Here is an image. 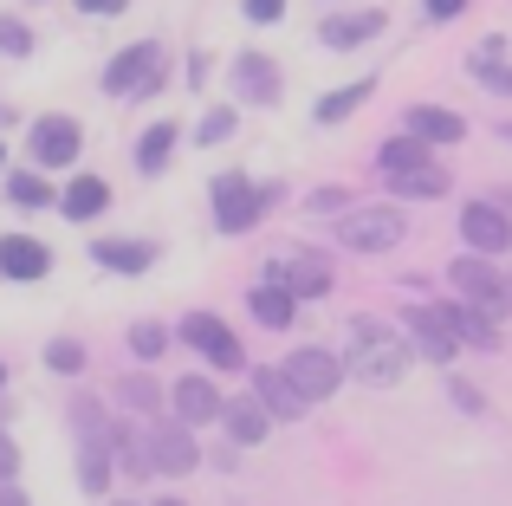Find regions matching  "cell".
I'll use <instances>...</instances> for the list:
<instances>
[{
    "label": "cell",
    "mask_w": 512,
    "mask_h": 506,
    "mask_svg": "<svg viewBox=\"0 0 512 506\" xmlns=\"http://www.w3.org/2000/svg\"><path fill=\"white\" fill-rule=\"evenodd\" d=\"M344 364H350V377L389 390V383H402V370H409V344H402V331L383 325V318H357V325L344 331Z\"/></svg>",
    "instance_id": "cell-1"
},
{
    "label": "cell",
    "mask_w": 512,
    "mask_h": 506,
    "mask_svg": "<svg viewBox=\"0 0 512 506\" xmlns=\"http://www.w3.org/2000/svg\"><path fill=\"white\" fill-rule=\"evenodd\" d=\"M266 202H273V189H260V182H247V176H221L214 182V228L247 234L253 221L266 215Z\"/></svg>",
    "instance_id": "cell-2"
},
{
    "label": "cell",
    "mask_w": 512,
    "mask_h": 506,
    "mask_svg": "<svg viewBox=\"0 0 512 506\" xmlns=\"http://www.w3.org/2000/svg\"><path fill=\"white\" fill-rule=\"evenodd\" d=\"M338 234H344L350 253H389V247H402V208H389V202L357 208V202H350V215H344Z\"/></svg>",
    "instance_id": "cell-3"
},
{
    "label": "cell",
    "mask_w": 512,
    "mask_h": 506,
    "mask_svg": "<svg viewBox=\"0 0 512 506\" xmlns=\"http://www.w3.org/2000/svg\"><path fill=\"white\" fill-rule=\"evenodd\" d=\"M448 279H454V292H461V299L474 305V312L506 318L512 286H506V273H500V266H487V260H454V266H448Z\"/></svg>",
    "instance_id": "cell-4"
},
{
    "label": "cell",
    "mask_w": 512,
    "mask_h": 506,
    "mask_svg": "<svg viewBox=\"0 0 512 506\" xmlns=\"http://www.w3.org/2000/svg\"><path fill=\"white\" fill-rule=\"evenodd\" d=\"M156 85H163V46H150V39H143V46H124L111 59V72H104V91H111V98H124V91L150 98Z\"/></svg>",
    "instance_id": "cell-5"
},
{
    "label": "cell",
    "mask_w": 512,
    "mask_h": 506,
    "mask_svg": "<svg viewBox=\"0 0 512 506\" xmlns=\"http://www.w3.org/2000/svg\"><path fill=\"white\" fill-rule=\"evenodd\" d=\"M279 370H286V383L305 396V403H325V396L344 383V364H338L331 351H318V344H299V351H292Z\"/></svg>",
    "instance_id": "cell-6"
},
{
    "label": "cell",
    "mask_w": 512,
    "mask_h": 506,
    "mask_svg": "<svg viewBox=\"0 0 512 506\" xmlns=\"http://www.w3.org/2000/svg\"><path fill=\"white\" fill-rule=\"evenodd\" d=\"M143 461H150V474H195L201 468L195 429H182V422H156V429L143 435Z\"/></svg>",
    "instance_id": "cell-7"
},
{
    "label": "cell",
    "mask_w": 512,
    "mask_h": 506,
    "mask_svg": "<svg viewBox=\"0 0 512 506\" xmlns=\"http://www.w3.org/2000/svg\"><path fill=\"white\" fill-rule=\"evenodd\" d=\"M266 286H286L292 299H318V292L331 286V266L318 260L312 247H299V253H273V266H266Z\"/></svg>",
    "instance_id": "cell-8"
},
{
    "label": "cell",
    "mask_w": 512,
    "mask_h": 506,
    "mask_svg": "<svg viewBox=\"0 0 512 506\" xmlns=\"http://www.w3.org/2000/svg\"><path fill=\"white\" fill-rule=\"evenodd\" d=\"M402 325H409V338L422 344V357H428V364H454L461 338H454L448 305H409V312H402Z\"/></svg>",
    "instance_id": "cell-9"
},
{
    "label": "cell",
    "mask_w": 512,
    "mask_h": 506,
    "mask_svg": "<svg viewBox=\"0 0 512 506\" xmlns=\"http://www.w3.org/2000/svg\"><path fill=\"white\" fill-rule=\"evenodd\" d=\"M182 338L195 344V351L208 357L214 370H247V357H240L234 331H227V325H221V318H214V312H188V318H182Z\"/></svg>",
    "instance_id": "cell-10"
},
{
    "label": "cell",
    "mask_w": 512,
    "mask_h": 506,
    "mask_svg": "<svg viewBox=\"0 0 512 506\" xmlns=\"http://www.w3.org/2000/svg\"><path fill=\"white\" fill-rule=\"evenodd\" d=\"M26 143H33L39 169H72L78 163V124H72V117H39Z\"/></svg>",
    "instance_id": "cell-11"
},
{
    "label": "cell",
    "mask_w": 512,
    "mask_h": 506,
    "mask_svg": "<svg viewBox=\"0 0 512 506\" xmlns=\"http://www.w3.org/2000/svg\"><path fill=\"white\" fill-rule=\"evenodd\" d=\"M461 234H467L474 253H506L512 247V221H506V208H493V202H467L461 208Z\"/></svg>",
    "instance_id": "cell-12"
},
{
    "label": "cell",
    "mask_w": 512,
    "mask_h": 506,
    "mask_svg": "<svg viewBox=\"0 0 512 506\" xmlns=\"http://www.w3.org/2000/svg\"><path fill=\"white\" fill-rule=\"evenodd\" d=\"M234 98L240 104H279V65L266 52H240L234 59Z\"/></svg>",
    "instance_id": "cell-13"
},
{
    "label": "cell",
    "mask_w": 512,
    "mask_h": 506,
    "mask_svg": "<svg viewBox=\"0 0 512 506\" xmlns=\"http://www.w3.org/2000/svg\"><path fill=\"white\" fill-rule=\"evenodd\" d=\"M169 403H175V422L182 429H201V422H221V390H214L208 377H182L169 390Z\"/></svg>",
    "instance_id": "cell-14"
},
{
    "label": "cell",
    "mask_w": 512,
    "mask_h": 506,
    "mask_svg": "<svg viewBox=\"0 0 512 506\" xmlns=\"http://www.w3.org/2000/svg\"><path fill=\"white\" fill-rule=\"evenodd\" d=\"M52 273V247L33 234H7L0 241V279H46Z\"/></svg>",
    "instance_id": "cell-15"
},
{
    "label": "cell",
    "mask_w": 512,
    "mask_h": 506,
    "mask_svg": "<svg viewBox=\"0 0 512 506\" xmlns=\"http://www.w3.org/2000/svg\"><path fill=\"white\" fill-rule=\"evenodd\" d=\"M253 396H260V409L273 422H299L305 416V396L286 383V370H253Z\"/></svg>",
    "instance_id": "cell-16"
},
{
    "label": "cell",
    "mask_w": 512,
    "mask_h": 506,
    "mask_svg": "<svg viewBox=\"0 0 512 506\" xmlns=\"http://www.w3.org/2000/svg\"><path fill=\"white\" fill-rule=\"evenodd\" d=\"M402 130H409L415 143H461V137H467V124H461L454 111H441V104H409Z\"/></svg>",
    "instance_id": "cell-17"
},
{
    "label": "cell",
    "mask_w": 512,
    "mask_h": 506,
    "mask_svg": "<svg viewBox=\"0 0 512 506\" xmlns=\"http://www.w3.org/2000/svg\"><path fill=\"white\" fill-rule=\"evenodd\" d=\"M376 33H383V13H331V20L318 26V39H325L331 52L363 46V39H376Z\"/></svg>",
    "instance_id": "cell-18"
},
{
    "label": "cell",
    "mask_w": 512,
    "mask_h": 506,
    "mask_svg": "<svg viewBox=\"0 0 512 506\" xmlns=\"http://www.w3.org/2000/svg\"><path fill=\"white\" fill-rule=\"evenodd\" d=\"M221 422H227V435H234L240 448L266 442V429H273V416L260 409V396H240V403H221Z\"/></svg>",
    "instance_id": "cell-19"
},
{
    "label": "cell",
    "mask_w": 512,
    "mask_h": 506,
    "mask_svg": "<svg viewBox=\"0 0 512 506\" xmlns=\"http://www.w3.org/2000/svg\"><path fill=\"white\" fill-rule=\"evenodd\" d=\"M104 208H111V182H104V176H78L72 189L59 195L65 221H91V215H104Z\"/></svg>",
    "instance_id": "cell-20"
},
{
    "label": "cell",
    "mask_w": 512,
    "mask_h": 506,
    "mask_svg": "<svg viewBox=\"0 0 512 506\" xmlns=\"http://www.w3.org/2000/svg\"><path fill=\"white\" fill-rule=\"evenodd\" d=\"M389 189L402 202H435V195H448V176L435 163H409V169H389Z\"/></svg>",
    "instance_id": "cell-21"
},
{
    "label": "cell",
    "mask_w": 512,
    "mask_h": 506,
    "mask_svg": "<svg viewBox=\"0 0 512 506\" xmlns=\"http://www.w3.org/2000/svg\"><path fill=\"white\" fill-rule=\"evenodd\" d=\"M91 260H104L111 273H150L156 247L150 241H98V247H91Z\"/></svg>",
    "instance_id": "cell-22"
},
{
    "label": "cell",
    "mask_w": 512,
    "mask_h": 506,
    "mask_svg": "<svg viewBox=\"0 0 512 506\" xmlns=\"http://www.w3.org/2000/svg\"><path fill=\"white\" fill-rule=\"evenodd\" d=\"M175 137H182L175 124H150V130L137 137V169H143V176H163V169H169V150H175Z\"/></svg>",
    "instance_id": "cell-23"
},
{
    "label": "cell",
    "mask_w": 512,
    "mask_h": 506,
    "mask_svg": "<svg viewBox=\"0 0 512 506\" xmlns=\"http://www.w3.org/2000/svg\"><path fill=\"white\" fill-rule=\"evenodd\" d=\"M7 202L13 208H59V195H52L46 169H20V176H7Z\"/></svg>",
    "instance_id": "cell-24"
},
{
    "label": "cell",
    "mask_w": 512,
    "mask_h": 506,
    "mask_svg": "<svg viewBox=\"0 0 512 506\" xmlns=\"http://www.w3.org/2000/svg\"><path fill=\"white\" fill-rule=\"evenodd\" d=\"M247 305H253V318H260V325H273V331H286V325H292V312H299V299H292L286 286H260Z\"/></svg>",
    "instance_id": "cell-25"
},
{
    "label": "cell",
    "mask_w": 512,
    "mask_h": 506,
    "mask_svg": "<svg viewBox=\"0 0 512 506\" xmlns=\"http://www.w3.org/2000/svg\"><path fill=\"white\" fill-rule=\"evenodd\" d=\"M448 318H454V338L480 344V351H500V331H493L487 312H474V305H448Z\"/></svg>",
    "instance_id": "cell-26"
},
{
    "label": "cell",
    "mask_w": 512,
    "mask_h": 506,
    "mask_svg": "<svg viewBox=\"0 0 512 506\" xmlns=\"http://www.w3.org/2000/svg\"><path fill=\"white\" fill-rule=\"evenodd\" d=\"M370 91H376L370 78H357V85H344V91H325V98H318V124H344V117L357 111V104L370 98Z\"/></svg>",
    "instance_id": "cell-27"
},
{
    "label": "cell",
    "mask_w": 512,
    "mask_h": 506,
    "mask_svg": "<svg viewBox=\"0 0 512 506\" xmlns=\"http://www.w3.org/2000/svg\"><path fill=\"white\" fill-rule=\"evenodd\" d=\"M409 163H428V143H415L409 130H402V137H389L383 150H376V169H383V176H389V169H409Z\"/></svg>",
    "instance_id": "cell-28"
},
{
    "label": "cell",
    "mask_w": 512,
    "mask_h": 506,
    "mask_svg": "<svg viewBox=\"0 0 512 506\" xmlns=\"http://www.w3.org/2000/svg\"><path fill=\"white\" fill-rule=\"evenodd\" d=\"M117 403H124L130 416H150V409L163 403V390H156V377H124L117 383Z\"/></svg>",
    "instance_id": "cell-29"
},
{
    "label": "cell",
    "mask_w": 512,
    "mask_h": 506,
    "mask_svg": "<svg viewBox=\"0 0 512 506\" xmlns=\"http://www.w3.org/2000/svg\"><path fill=\"white\" fill-rule=\"evenodd\" d=\"M163 344H169L163 325H150V318H143V325H130V351H137L143 364H150V357H163Z\"/></svg>",
    "instance_id": "cell-30"
},
{
    "label": "cell",
    "mask_w": 512,
    "mask_h": 506,
    "mask_svg": "<svg viewBox=\"0 0 512 506\" xmlns=\"http://www.w3.org/2000/svg\"><path fill=\"white\" fill-rule=\"evenodd\" d=\"M46 364L59 370V377H78V370H85V344H78V338H59V344L46 351Z\"/></svg>",
    "instance_id": "cell-31"
},
{
    "label": "cell",
    "mask_w": 512,
    "mask_h": 506,
    "mask_svg": "<svg viewBox=\"0 0 512 506\" xmlns=\"http://www.w3.org/2000/svg\"><path fill=\"white\" fill-rule=\"evenodd\" d=\"M467 65H474L480 78H487V72H500V65H506V39H480V46H474V59H467Z\"/></svg>",
    "instance_id": "cell-32"
},
{
    "label": "cell",
    "mask_w": 512,
    "mask_h": 506,
    "mask_svg": "<svg viewBox=\"0 0 512 506\" xmlns=\"http://www.w3.org/2000/svg\"><path fill=\"white\" fill-rule=\"evenodd\" d=\"M0 52H7V59H20V52H33V33H26L20 20H0Z\"/></svg>",
    "instance_id": "cell-33"
},
{
    "label": "cell",
    "mask_w": 512,
    "mask_h": 506,
    "mask_svg": "<svg viewBox=\"0 0 512 506\" xmlns=\"http://www.w3.org/2000/svg\"><path fill=\"white\" fill-rule=\"evenodd\" d=\"M227 130H234V111H208V117H201V130H195V137H201V143H221Z\"/></svg>",
    "instance_id": "cell-34"
},
{
    "label": "cell",
    "mask_w": 512,
    "mask_h": 506,
    "mask_svg": "<svg viewBox=\"0 0 512 506\" xmlns=\"http://www.w3.org/2000/svg\"><path fill=\"white\" fill-rule=\"evenodd\" d=\"M247 7V20H260V26H273L279 13H286V0H240Z\"/></svg>",
    "instance_id": "cell-35"
},
{
    "label": "cell",
    "mask_w": 512,
    "mask_h": 506,
    "mask_svg": "<svg viewBox=\"0 0 512 506\" xmlns=\"http://www.w3.org/2000/svg\"><path fill=\"white\" fill-rule=\"evenodd\" d=\"M338 208H350L344 189H318V195H312V215H338Z\"/></svg>",
    "instance_id": "cell-36"
},
{
    "label": "cell",
    "mask_w": 512,
    "mask_h": 506,
    "mask_svg": "<svg viewBox=\"0 0 512 506\" xmlns=\"http://www.w3.org/2000/svg\"><path fill=\"white\" fill-rule=\"evenodd\" d=\"M130 0H78V13H91V20H117Z\"/></svg>",
    "instance_id": "cell-37"
},
{
    "label": "cell",
    "mask_w": 512,
    "mask_h": 506,
    "mask_svg": "<svg viewBox=\"0 0 512 506\" xmlns=\"http://www.w3.org/2000/svg\"><path fill=\"white\" fill-rule=\"evenodd\" d=\"M20 474V448H13V435L0 429V481H13Z\"/></svg>",
    "instance_id": "cell-38"
},
{
    "label": "cell",
    "mask_w": 512,
    "mask_h": 506,
    "mask_svg": "<svg viewBox=\"0 0 512 506\" xmlns=\"http://www.w3.org/2000/svg\"><path fill=\"white\" fill-rule=\"evenodd\" d=\"M454 13H467V0H428V20H454Z\"/></svg>",
    "instance_id": "cell-39"
},
{
    "label": "cell",
    "mask_w": 512,
    "mask_h": 506,
    "mask_svg": "<svg viewBox=\"0 0 512 506\" xmlns=\"http://www.w3.org/2000/svg\"><path fill=\"white\" fill-rule=\"evenodd\" d=\"M487 85H493V91H512V65H500V72H487Z\"/></svg>",
    "instance_id": "cell-40"
},
{
    "label": "cell",
    "mask_w": 512,
    "mask_h": 506,
    "mask_svg": "<svg viewBox=\"0 0 512 506\" xmlns=\"http://www.w3.org/2000/svg\"><path fill=\"white\" fill-rule=\"evenodd\" d=\"M0 506H26V494L20 487H0Z\"/></svg>",
    "instance_id": "cell-41"
},
{
    "label": "cell",
    "mask_w": 512,
    "mask_h": 506,
    "mask_svg": "<svg viewBox=\"0 0 512 506\" xmlns=\"http://www.w3.org/2000/svg\"><path fill=\"white\" fill-rule=\"evenodd\" d=\"M0 390H7V364H0Z\"/></svg>",
    "instance_id": "cell-42"
},
{
    "label": "cell",
    "mask_w": 512,
    "mask_h": 506,
    "mask_svg": "<svg viewBox=\"0 0 512 506\" xmlns=\"http://www.w3.org/2000/svg\"><path fill=\"white\" fill-rule=\"evenodd\" d=\"M500 137H512V124H500Z\"/></svg>",
    "instance_id": "cell-43"
},
{
    "label": "cell",
    "mask_w": 512,
    "mask_h": 506,
    "mask_svg": "<svg viewBox=\"0 0 512 506\" xmlns=\"http://www.w3.org/2000/svg\"><path fill=\"white\" fill-rule=\"evenodd\" d=\"M156 506H182V500H156Z\"/></svg>",
    "instance_id": "cell-44"
}]
</instances>
